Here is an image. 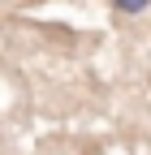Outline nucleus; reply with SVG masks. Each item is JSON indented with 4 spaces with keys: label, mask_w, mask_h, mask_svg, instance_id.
<instances>
[{
    "label": "nucleus",
    "mask_w": 151,
    "mask_h": 155,
    "mask_svg": "<svg viewBox=\"0 0 151 155\" xmlns=\"http://www.w3.org/2000/svg\"><path fill=\"white\" fill-rule=\"evenodd\" d=\"M147 9H151V0H112V13L117 17H138Z\"/></svg>",
    "instance_id": "1"
}]
</instances>
